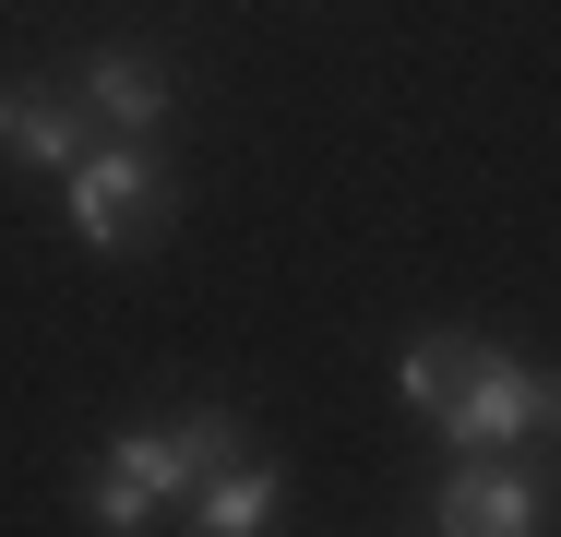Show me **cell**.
I'll return each mask as SVG.
<instances>
[{"label":"cell","instance_id":"obj_1","mask_svg":"<svg viewBox=\"0 0 561 537\" xmlns=\"http://www.w3.org/2000/svg\"><path fill=\"white\" fill-rule=\"evenodd\" d=\"M60 215H72V239L84 251H156L168 239V215H180V156L168 144H84L72 168H60Z\"/></svg>","mask_w":561,"mask_h":537},{"label":"cell","instance_id":"obj_2","mask_svg":"<svg viewBox=\"0 0 561 537\" xmlns=\"http://www.w3.org/2000/svg\"><path fill=\"white\" fill-rule=\"evenodd\" d=\"M192 502V466H180V442H168V419H144V430H119L108 454L72 478V514L96 537H156L168 514Z\"/></svg>","mask_w":561,"mask_h":537},{"label":"cell","instance_id":"obj_3","mask_svg":"<svg viewBox=\"0 0 561 537\" xmlns=\"http://www.w3.org/2000/svg\"><path fill=\"white\" fill-rule=\"evenodd\" d=\"M550 478L561 466H538V454H454L431 537H550Z\"/></svg>","mask_w":561,"mask_h":537},{"label":"cell","instance_id":"obj_4","mask_svg":"<svg viewBox=\"0 0 561 537\" xmlns=\"http://www.w3.org/2000/svg\"><path fill=\"white\" fill-rule=\"evenodd\" d=\"M60 84H72V107H84L108 144H168V119H180V84H168L156 48H96V60H72Z\"/></svg>","mask_w":561,"mask_h":537},{"label":"cell","instance_id":"obj_5","mask_svg":"<svg viewBox=\"0 0 561 537\" xmlns=\"http://www.w3.org/2000/svg\"><path fill=\"white\" fill-rule=\"evenodd\" d=\"M526 407H538V358H514V346H478L466 395H454L431 430H443L454 454H526Z\"/></svg>","mask_w":561,"mask_h":537},{"label":"cell","instance_id":"obj_6","mask_svg":"<svg viewBox=\"0 0 561 537\" xmlns=\"http://www.w3.org/2000/svg\"><path fill=\"white\" fill-rule=\"evenodd\" d=\"M84 144H96V119L72 107V84H48V72H12V84H0V156H12V168L60 180Z\"/></svg>","mask_w":561,"mask_h":537},{"label":"cell","instance_id":"obj_7","mask_svg":"<svg viewBox=\"0 0 561 537\" xmlns=\"http://www.w3.org/2000/svg\"><path fill=\"white\" fill-rule=\"evenodd\" d=\"M275 514H287V466L275 454H239V466H216L180 502V537H275Z\"/></svg>","mask_w":561,"mask_h":537},{"label":"cell","instance_id":"obj_8","mask_svg":"<svg viewBox=\"0 0 561 537\" xmlns=\"http://www.w3.org/2000/svg\"><path fill=\"white\" fill-rule=\"evenodd\" d=\"M466 370H478V334L431 322V334H407V358H394V395H407L419 419H443L454 395H466Z\"/></svg>","mask_w":561,"mask_h":537},{"label":"cell","instance_id":"obj_9","mask_svg":"<svg viewBox=\"0 0 561 537\" xmlns=\"http://www.w3.org/2000/svg\"><path fill=\"white\" fill-rule=\"evenodd\" d=\"M168 442H180V466H192V490H204L216 466H239V454H251V419H239V407H180V419H168Z\"/></svg>","mask_w":561,"mask_h":537},{"label":"cell","instance_id":"obj_10","mask_svg":"<svg viewBox=\"0 0 561 537\" xmlns=\"http://www.w3.org/2000/svg\"><path fill=\"white\" fill-rule=\"evenodd\" d=\"M526 454L561 466V370H538V407H526Z\"/></svg>","mask_w":561,"mask_h":537}]
</instances>
